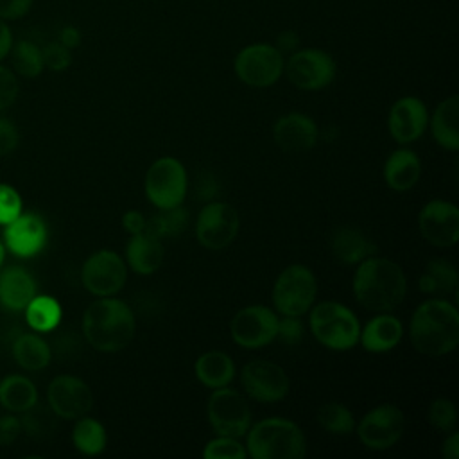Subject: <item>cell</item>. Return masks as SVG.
Listing matches in <instances>:
<instances>
[{
	"label": "cell",
	"instance_id": "42",
	"mask_svg": "<svg viewBox=\"0 0 459 459\" xmlns=\"http://www.w3.org/2000/svg\"><path fill=\"white\" fill-rule=\"evenodd\" d=\"M34 0H0V20L16 22L27 16Z\"/></svg>",
	"mask_w": 459,
	"mask_h": 459
},
{
	"label": "cell",
	"instance_id": "50",
	"mask_svg": "<svg viewBox=\"0 0 459 459\" xmlns=\"http://www.w3.org/2000/svg\"><path fill=\"white\" fill-rule=\"evenodd\" d=\"M4 258H5V246L0 242V267L4 264Z\"/></svg>",
	"mask_w": 459,
	"mask_h": 459
},
{
	"label": "cell",
	"instance_id": "2",
	"mask_svg": "<svg viewBox=\"0 0 459 459\" xmlns=\"http://www.w3.org/2000/svg\"><path fill=\"white\" fill-rule=\"evenodd\" d=\"M412 346L427 357H441L459 344V312L441 298L423 301L412 314L409 325Z\"/></svg>",
	"mask_w": 459,
	"mask_h": 459
},
{
	"label": "cell",
	"instance_id": "38",
	"mask_svg": "<svg viewBox=\"0 0 459 459\" xmlns=\"http://www.w3.org/2000/svg\"><path fill=\"white\" fill-rule=\"evenodd\" d=\"M41 54L45 68L52 72H63L72 65V50L59 41H50L45 47H41Z\"/></svg>",
	"mask_w": 459,
	"mask_h": 459
},
{
	"label": "cell",
	"instance_id": "15",
	"mask_svg": "<svg viewBox=\"0 0 459 459\" xmlns=\"http://www.w3.org/2000/svg\"><path fill=\"white\" fill-rule=\"evenodd\" d=\"M240 382L246 394L262 403L280 402L289 393V377L283 368L264 359H255L244 364Z\"/></svg>",
	"mask_w": 459,
	"mask_h": 459
},
{
	"label": "cell",
	"instance_id": "12",
	"mask_svg": "<svg viewBox=\"0 0 459 459\" xmlns=\"http://www.w3.org/2000/svg\"><path fill=\"white\" fill-rule=\"evenodd\" d=\"M127 280V265L120 255L100 249L86 258L81 269V281L88 292L104 298L117 294Z\"/></svg>",
	"mask_w": 459,
	"mask_h": 459
},
{
	"label": "cell",
	"instance_id": "47",
	"mask_svg": "<svg viewBox=\"0 0 459 459\" xmlns=\"http://www.w3.org/2000/svg\"><path fill=\"white\" fill-rule=\"evenodd\" d=\"M81 39H82L81 30H79L77 27H74V25H65V27L59 30V34H57V41L63 43V45H65L66 48H70V50L77 48V47L81 45Z\"/></svg>",
	"mask_w": 459,
	"mask_h": 459
},
{
	"label": "cell",
	"instance_id": "39",
	"mask_svg": "<svg viewBox=\"0 0 459 459\" xmlns=\"http://www.w3.org/2000/svg\"><path fill=\"white\" fill-rule=\"evenodd\" d=\"M22 213L20 194L5 183H0V224L5 226Z\"/></svg>",
	"mask_w": 459,
	"mask_h": 459
},
{
	"label": "cell",
	"instance_id": "30",
	"mask_svg": "<svg viewBox=\"0 0 459 459\" xmlns=\"http://www.w3.org/2000/svg\"><path fill=\"white\" fill-rule=\"evenodd\" d=\"M418 285L425 294H448L457 287V271L452 262L434 258L425 265Z\"/></svg>",
	"mask_w": 459,
	"mask_h": 459
},
{
	"label": "cell",
	"instance_id": "8",
	"mask_svg": "<svg viewBox=\"0 0 459 459\" xmlns=\"http://www.w3.org/2000/svg\"><path fill=\"white\" fill-rule=\"evenodd\" d=\"M285 57L273 43H251L233 61L237 77L251 88L273 86L283 74Z\"/></svg>",
	"mask_w": 459,
	"mask_h": 459
},
{
	"label": "cell",
	"instance_id": "6",
	"mask_svg": "<svg viewBox=\"0 0 459 459\" xmlns=\"http://www.w3.org/2000/svg\"><path fill=\"white\" fill-rule=\"evenodd\" d=\"M317 281L314 273L301 264L285 267L273 285V305L281 316H303L316 301Z\"/></svg>",
	"mask_w": 459,
	"mask_h": 459
},
{
	"label": "cell",
	"instance_id": "37",
	"mask_svg": "<svg viewBox=\"0 0 459 459\" xmlns=\"http://www.w3.org/2000/svg\"><path fill=\"white\" fill-rule=\"evenodd\" d=\"M429 421L437 430H454L457 423V411L454 402H450L448 398H436L429 407Z\"/></svg>",
	"mask_w": 459,
	"mask_h": 459
},
{
	"label": "cell",
	"instance_id": "45",
	"mask_svg": "<svg viewBox=\"0 0 459 459\" xmlns=\"http://www.w3.org/2000/svg\"><path fill=\"white\" fill-rule=\"evenodd\" d=\"M274 47L281 52V54H292L294 50L299 48V34L292 29H285L281 32H278Z\"/></svg>",
	"mask_w": 459,
	"mask_h": 459
},
{
	"label": "cell",
	"instance_id": "14",
	"mask_svg": "<svg viewBox=\"0 0 459 459\" xmlns=\"http://www.w3.org/2000/svg\"><path fill=\"white\" fill-rule=\"evenodd\" d=\"M278 319L280 317L269 307L249 305L233 316L230 323V333L233 341L242 348H264L273 339H276Z\"/></svg>",
	"mask_w": 459,
	"mask_h": 459
},
{
	"label": "cell",
	"instance_id": "40",
	"mask_svg": "<svg viewBox=\"0 0 459 459\" xmlns=\"http://www.w3.org/2000/svg\"><path fill=\"white\" fill-rule=\"evenodd\" d=\"M18 93H20V82L16 74L11 68L0 65V111L11 108Z\"/></svg>",
	"mask_w": 459,
	"mask_h": 459
},
{
	"label": "cell",
	"instance_id": "24",
	"mask_svg": "<svg viewBox=\"0 0 459 459\" xmlns=\"http://www.w3.org/2000/svg\"><path fill=\"white\" fill-rule=\"evenodd\" d=\"M163 246L160 238L147 231L136 233L126 246V262L138 274H152L163 262Z\"/></svg>",
	"mask_w": 459,
	"mask_h": 459
},
{
	"label": "cell",
	"instance_id": "26",
	"mask_svg": "<svg viewBox=\"0 0 459 459\" xmlns=\"http://www.w3.org/2000/svg\"><path fill=\"white\" fill-rule=\"evenodd\" d=\"M457 117H459V97L450 95L437 104L432 113L430 129L434 140L446 151H459V129H457Z\"/></svg>",
	"mask_w": 459,
	"mask_h": 459
},
{
	"label": "cell",
	"instance_id": "36",
	"mask_svg": "<svg viewBox=\"0 0 459 459\" xmlns=\"http://www.w3.org/2000/svg\"><path fill=\"white\" fill-rule=\"evenodd\" d=\"M204 459H246L247 450L238 437L219 436L210 439L203 450Z\"/></svg>",
	"mask_w": 459,
	"mask_h": 459
},
{
	"label": "cell",
	"instance_id": "1",
	"mask_svg": "<svg viewBox=\"0 0 459 459\" xmlns=\"http://www.w3.org/2000/svg\"><path fill=\"white\" fill-rule=\"evenodd\" d=\"M355 299L371 312H391L405 298L407 278L403 269L382 256H368L357 264L353 274Z\"/></svg>",
	"mask_w": 459,
	"mask_h": 459
},
{
	"label": "cell",
	"instance_id": "4",
	"mask_svg": "<svg viewBox=\"0 0 459 459\" xmlns=\"http://www.w3.org/2000/svg\"><path fill=\"white\" fill-rule=\"evenodd\" d=\"M246 436V450L253 459H301L307 454L303 430L287 418L260 420Z\"/></svg>",
	"mask_w": 459,
	"mask_h": 459
},
{
	"label": "cell",
	"instance_id": "34",
	"mask_svg": "<svg viewBox=\"0 0 459 459\" xmlns=\"http://www.w3.org/2000/svg\"><path fill=\"white\" fill-rule=\"evenodd\" d=\"M186 224H188V212L185 208H181V204H179V206H174L169 210H161V213L145 221L143 231L151 233L156 238L176 237L185 230Z\"/></svg>",
	"mask_w": 459,
	"mask_h": 459
},
{
	"label": "cell",
	"instance_id": "16",
	"mask_svg": "<svg viewBox=\"0 0 459 459\" xmlns=\"http://www.w3.org/2000/svg\"><path fill=\"white\" fill-rule=\"evenodd\" d=\"M418 228L432 246L450 247L459 240V210L448 201L432 199L421 208Z\"/></svg>",
	"mask_w": 459,
	"mask_h": 459
},
{
	"label": "cell",
	"instance_id": "10",
	"mask_svg": "<svg viewBox=\"0 0 459 459\" xmlns=\"http://www.w3.org/2000/svg\"><path fill=\"white\" fill-rule=\"evenodd\" d=\"M283 72L296 88L317 91L326 88L335 79L337 65L326 50L298 48L289 56Z\"/></svg>",
	"mask_w": 459,
	"mask_h": 459
},
{
	"label": "cell",
	"instance_id": "3",
	"mask_svg": "<svg viewBox=\"0 0 459 459\" xmlns=\"http://www.w3.org/2000/svg\"><path fill=\"white\" fill-rule=\"evenodd\" d=\"M136 330L131 307L117 298L104 296L93 301L82 316V333L88 344L99 351L124 350Z\"/></svg>",
	"mask_w": 459,
	"mask_h": 459
},
{
	"label": "cell",
	"instance_id": "27",
	"mask_svg": "<svg viewBox=\"0 0 459 459\" xmlns=\"http://www.w3.org/2000/svg\"><path fill=\"white\" fill-rule=\"evenodd\" d=\"M194 373L203 385L217 389L228 385L233 380L235 364L228 353L213 350L197 357L194 364Z\"/></svg>",
	"mask_w": 459,
	"mask_h": 459
},
{
	"label": "cell",
	"instance_id": "31",
	"mask_svg": "<svg viewBox=\"0 0 459 459\" xmlns=\"http://www.w3.org/2000/svg\"><path fill=\"white\" fill-rule=\"evenodd\" d=\"M74 446L84 455H97L106 448L108 436L106 429L95 418H88L86 414L77 418V423L72 430Z\"/></svg>",
	"mask_w": 459,
	"mask_h": 459
},
{
	"label": "cell",
	"instance_id": "7",
	"mask_svg": "<svg viewBox=\"0 0 459 459\" xmlns=\"http://www.w3.org/2000/svg\"><path fill=\"white\" fill-rule=\"evenodd\" d=\"M188 178L183 163L172 156L158 158L147 170L143 188L147 199L158 210L179 206L185 201Z\"/></svg>",
	"mask_w": 459,
	"mask_h": 459
},
{
	"label": "cell",
	"instance_id": "41",
	"mask_svg": "<svg viewBox=\"0 0 459 459\" xmlns=\"http://www.w3.org/2000/svg\"><path fill=\"white\" fill-rule=\"evenodd\" d=\"M276 337L285 344H298L303 337V323L299 321V316H283L278 319Z\"/></svg>",
	"mask_w": 459,
	"mask_h": 459
},
{
	"label": "cell",
	"instance_id": "32",
	"mask_svg": "<svg viewBox=\"0 0 459 459\" xmlns=\"http://www.w3.org/2000/svg\"><path fill=\"white\" fill-rule=\"evenodd\" d=\"M9 56H11V63H13L14 74L22 75L25 79L38 77L43 72V68H45L41 47L36 45L30 39L13 41Z\"/></svg>",
	"mask_w": 459,
	"mask_h": 459
},
{
	"label": "cell",
	"instance_id": "43",
	"mask_svg": "<svg viewBox=\"0 0 459 459\" xmlns=\"http://www.w3.org/2000/svg\"><path fill=\"white\" fill-rule=\"evenodd\" d=\"M18 140H20V134L16 126L11 120L0 117V156L13 152L18 145Z\"/></svg>",
	"mask_w": 459,
	"mask_h": 459
},
{
	"label": "cell",
	"instance_id": "9",
	"mask_svg": "<svg viewBox=\"0 0 459 459\" xmlns=\"http://www.w3.org/2000/svg\"><path fill=\"white\" fill-rule=\"evenodd\" d=\"M206 414L212 429L219 436L242 437L251 427V411L246 398L231 387H217L212 391Z\"/></svg>",
	"mask_w": 459,
	"mask_h": 459
},
{
	"label": "cell",
	"instance_id": "25",
	"mask_svg": "<svg viewBox=\"0 0 459 459\" xmlns=\"http://www.w3.org/2000/svg\"><path fill=\"white\" fill-rule=\"evenodd\" d=\"M330 249L332 255L346 265H355L377 251L375 244L360 230L350 226L335 230L330 240Z\"/></svg>",
	"mask_w": 459,
	"mask_h": 459
},
{
	"label": "cell",
	"instance_id": "48",
	"mask_svg": "<svg viewBox=\"0 0 459 459\" xmlns=\"http://www.w3.org/2000/svg\"><path fill=\"white\" fill-rule=\"evenodd\" d=\"M13 30L5 20H0V63L9 56L13 47Z\"/></svg>",
	"mask_w": 459,
	"mask_h": 459
},
{
	"label": "cell",
	"instance_id": "22",
	"mask_svg": "<svg viewBox=\"0 0 459 459\" xmlns=\"http://www.w3.org/2000/svg\"><path fill=\"white\" fill-rule=\"evenodd\" d=\"M36 296V281L23 267L11 265L0 271V305L7 310H23Z\"/></svg>",
	"mask_w": 459,
	"mask_h": 459
},
{
	"label": "cell",
	"instance_id": "44",
	"mask_svg": "<svg viewBox=\"0 0 459 459\" xmlns=\"http://www.w3.org/2000/svg\"><path fill=\"white\" fill-rule=\"evenodd\" d=\"M22 432V421L16 416H0V445H11Z\"/></svg>",
	"mask_w": 459,
	"mask_h": 459
},
{
	"label": "cell",
	"instance_id": "35",
	"mask_svg": "<svg viewBox=\"0 0 459 459\" xmlns=\"http://www.w3.org/2000/svg\"><path fill=\"white\" fill-rule=\"evenodd\" d=\"M319 425L335 436H346L355 430V418L348 407L339 402H326L317 411Z\"/></svg>",
	"mask_w": 459,
	"mask_h": 459
},
{
	"label": "cell",
	"instance_id": "18",
	"mask_svg": "<svg viewBox=\"0 0 459 459\" xmlns=\"http://www.w3.org/2000/svg\"><path fill=\"white\" fill-rule=\"evenodd\" d=\"M429 124V111L421 99L407 95L400 97L389 109L387 127L398 143H411L418 140Z\"/></svg>",
	"mask_w": 459,
	"mask_h": 459
},
{
	"label": "cell",
	"instance_id": "11",
	"mask_svg": "<svg viewBox=\"0 0 459 459\" xmlns=\"http://www.w3.org/2000/svg\"><path fill=\"white\" fill-rule=\"evenodd\" d=\"M240 226L238 212L222 201H212L204 204L195 221L197 242L206 249H224L228 247Z\"/></svg>",
	"mask_w": 459,
	"mask_h": 459
},
{
	"label": "cell",
	"instance_id": "19",
	"mask_svg": "<svg viewBox=\"0 0 459 459\" xmlns=\"http://www.w3.org/2000/svg\"><path fill=\"white\" fill-rule=\"evenodd\" d=\"M48 231L45 221L36 213H20L14 221L5 224V247L22 258L38 255L47 242Z\"/></svg>",
	"mask_w": 459,
	"mask_h": 459
},
{
	"label": "cell",
	"instance_id": "5",
	"mask_svg": "<svg viewBox=\"0 0 459 459\" xmlns=\"http://www.w3.org/2000/svg\"><path fill=\"white\" fill-rule=\"evenodd\" d=\"M312 335L325 348L344 351L359 342L360 323L357 316L339 301H321L310 310Z\"/></svg>",
	"mask_w": 459,
	"mask_h": 459
},
{
	"label": "cell",
	"instance_id": "21",
	"mask_svg": "<svg viewBox=\"0 0 459 459\" xmlns=\"http://www.w3.org/2000/svg\"><path fill=\"white\" fill-rule=\"evenodd\" d=\"M403 335V325L396 316L387 312H380L373 319L368 321L364 328H360L359 341L366 351L384 353L393 350Z\"/></svg>",
	"mask_w": 459,
	"mask_h": 459
},
{
	"label": "cell",
	"instance_id": "29",
	"mask_svg": "<svg viewBox=\"0 0 459 459\" xmlns=\"http://www.w3.org/2000/svg\"><path fill=\"white\" fill-rule=\"evenodd\" d=\"M13 357L20 368L27 371H39L50 362V348L39 335L22 333L13 342Z\"/></svg>",
	"mask_w": 459,
	"mask_h": 459
},
{
	"label": "cell",
	"instance_id": "17",
	"mask_svg": "<svg viewBox=\"0 0 459 459\" xmlns=\"http://www.w3.org/2000/svg\"><path fill=\"white\" fill-rule=\"evenodd\" d=\"M47 398L52 412L63 420H77L93 407L91 389L72 375L56 377L47 389Z\"/></svg>",
	"mask_w": 459,
	"mask_h": 459
},
{
	"label": "cell",
	"instance_id": "13",
	"mask_svg": "<svg viewBox=\"0 0 459 459\" xmlns=\"http://www.w3.org/2000/svg\"><path fill=\"white\" fill-rule=\"evenodd\" d=\"M403 427V412L391 403H380L362 416L357 425V434L366 448L387 450L402 437Z\"/></svg>",
	"mask_w": 459,
	"mask_h": 459
},
{
	"label": "cell",
	"instance_id": "20",
	"mask_svg": "<svg viewBox=\"0 0 459 459\" xmlns=\"http://www.w3.org/2000/svg\"><path fill=\"white\" fill-rule=\"evenodd\" d=\"M273 138L274 143L285 152H305L317 143L319 129L314 118L308 115L290 111L276 120Z\"/></svg>",
	"mask_w": 459,
	"mask_h": 459
},
{
	"label": "cell",
	"instance_id": "28",
	"mask_svg": "<svg viewBox=\"0 0 459 459\" xmlns=\"http://www.w3.org/2000/svg\"><path fill=\"white\" fill-rule=\"evenodd\" d=\"M38 403L36 385L23 375H9L0 382V405L11 412H27Z\"/></svg>",
	"mask_w": 459,
	"mask_h": 459
},
{
	"label": "cell",
	"instance_id": "49",
	"mask_svg": "<svg viewBox=\"0 0 459 459\" xmlns=\"http://www.w3.org/2000/svg\"><path fill=\"white\" fill-rule=\"evenodd\" d=\"M441 455L445 459H457L459 457V434L455 430H450V434L445 437L441 446Z\"/></svg>",
	"mask_w": 459,
	"mask_h": 459
},
{
	"label": "cell",
	"instance_id": "23",
	"mask_svg": "<svg viewBox=\"0 0 459 459\" xmlns=\"http://www.w3.org/2000/svg\"><path fill=\"white\" fill-rule=\"evenodd\" d=\"M421 174V163L414 151L396 149L384 163V179L396 192L411 190Z\"/></svg>",
	"mask_w": 459,
	"mask_h": 459
},
{
	"label": "cell",
	"instance_id": "46",
	"mask_svg": "<svg viewBox=\"0 0 459 459\" xmlns=\"http://www.w3.org/2000/svg\"><path fill=\"white\" fill-rule=\"evenodd\" d=\"M122 226L131 235L142 233L145 230V217L138 210H129L122 217Z\"/></svg>",
	"mask_w": 459,
	"mask_h": 459
},
{
	"label": "cell",
	"instance_id": "33",
	"mask_svg": "<svg viewBox=\"0 0 459 459\" xmlns=\"http://www.w3.org/2000/svg\"><path fill=\"white\" fill-rule=\"evenodd\" d=\"M23 310L29 326L36 332H50L61 321V307L50 296H34Z\"/></svg>",
	"mask_w": 459,
	"mask_h": 459
}]
</instances>
